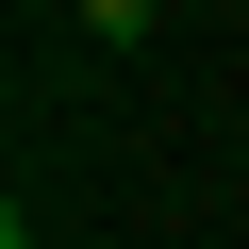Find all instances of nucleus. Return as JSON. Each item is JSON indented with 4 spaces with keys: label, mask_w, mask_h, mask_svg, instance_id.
Segmentation results:
<instances>
[{
    "label": "nucleus",
    "mask_w": 249,
    "mask_h": 249,
    "mask_svg": "<svg viewBox=\"0 0 249 249\" xmlns=\"http://www.w3.org/2000/svg\"><path fill=\"white\" fill-rule=\"evenodd\" d=\"M150 17H166V0H83V34H100V50H150Z\"/></svg>",
    "instance_id": "f257e3e1"
}]
</instances>
